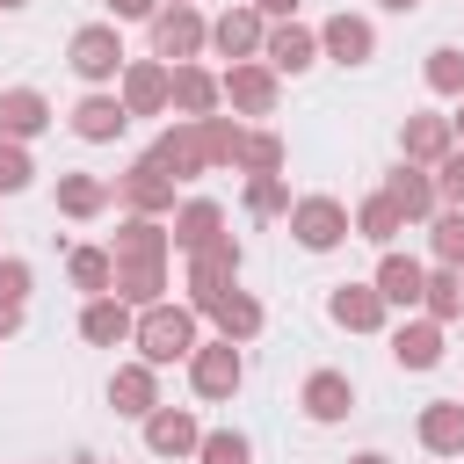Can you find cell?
Returning <instances> with one entry per match:
<instances>
[{"label": "cell", "instance_id": "9a60e30c", "mask_svg": "<svg viewBox=\"0 0 464 464\" xmlns=\"http://www.w3.org/2000/svg\"><path fill=\"white\" fill-rule=\"evenodd\" d=\"M109 406H116V413H130V420H152V413H160L152 362H130V370H116V377H109Z\"/></svg>", "mask_w": 464, "mask_h": 464}, {"label": "cell", "instance_id": "74e56055", "mask_svg": "<svg viewBox=\"0 0 464 464\" xmlns=\"http://www.w3.org/2000/svg\"><path fill=\"white\" fill-rule=\"evenodd\" d=\"M428 87H435V94H464V51H457V44L428 51Z\"/></svg>", "mask_w": 464, "mask_h": 464}, {"label": "cell", "instance_id": "8d00e7d4", "mask_svg": "<svg viewBox=\"0 0 464 464\" xmlns=\"http://www.w3.org/2000/svg\"><path fill=\"white\" fill-rule=\"evenodd\" d=\"M428 239H435V261H442V268H464V210H442V218L428 225Z\"/></svg>", "mask_w": 464, "mask_h": 464}, {"label": "cell", "instance_id": "83f0119b", "mask_svg": "<svg viewBox=\"0 0 464 464\" xmlns=\"http://www.w3.org/2000/svg\"><path fill=\"white\" fill-rule=\"evenodd\" d=\"M123 123H130V109H123L116 94H87V102L72 109V130H80L87 145H109V138H116Z\"/></svg>", "mask_w": 464, "mask_h": 464}, {"label": "cell", "instance_id": "7dc6e473", "mask_svg": "<svg viewBox=\"0 0 464 464\" xmlns=\"http://www.w3.org/2000/svg\"><path fill=\"white\" fill-rule=\"evenodd\" d=\"M384 7H392V14H413V7H420V0H384Z\"/></svg>", "mask_w": 464, "mask_h": 464}, {"label": "cell", "instance_id": "d6986e66", "mask_svg": "<svg viewBox=\"0 0 464 464\" xmlns=\"http://www.w3.org/2000/svg\"><path fill=\"white\" fill-rule=\"evenodd\" d=\"M218 232H225V210H218L210 196H188V203L174 210V246H181V254H203Z\"/></svg>", "mask_w": 464, "mask_h": 464}, {"label": "cell", "instance_id": "cb8c5ba5", "mask_svg": "<svg viewBox=\"0 0 464 464\" xmlns=\"http://www.w3.org/2000/svg\"><path fill=\"white\" fill-rule=\"evenodd\" d=\"M44 123H51V102H44L36 87H7V94H0V138L22 145V138H36Z\"/></svg>", "mask_w": 464, "mask_h": 464}, {"label": "cell", "instance_id": "ab89813d", "mask_svg": "<svg viewBox=\"0 0 464 464\" xmlns=\"http://www.w3.org/2000/svg\"><path fill=\"white\" fill-rule=\"evenodd\" d=\"M36 181V167H29V152L14 145V138H0V196H22Z\"/></svg>", "mask_w": 464, "mask_h": 464}, {"label": "cell", "instance_id": "f35d334b", "mask_svg": "<svg viewBox=\"0 0 464 464\" xmlns=\"http://www.w3.org/2000/svg\"><path fill=\"white\" fill-rule=\"evenodd\" d=\"M196 457H203V464H254V442H246L239 428H218V435H203Z\"/></svg>", "mask_w": 464, "mask_h": 464}, {"label": "cell", "instance_id": "f907efd6", "mask_svg": "<svg viewBox=\"0 0 464 464\" xmlns=\"http://www.w3.org/2000/svg\"><path fill=\"white\" fill-rule=\"evenodd\" d=\"M0 7H29V0H0Z\"/></svg>", "mask_w": 464, "mask_h": 464}, {"label": "cell", "instance_id": "4fadbf2b", "mask_svg": "<svg viewBox=\"0 0 464 464\" xmlns=\"http://www.w3.org/2000/svg\"><path fill=\"white\" fill-rule=\"evenodd\" d=\"M384 196L399 203V218L413 225V218H435V174H420L413 160H399L392 174H384Z\"/></svg>", "mask_w": 464, "mask_h": 464}, {"label": "cell", "instance_id": "30bf717a", "mask_svg": "<svg viewBox=\"0 0 464 464\" xmlns=\"http://www.w3.org/2000/svg\"><path fill=\"white\" fill-rule=\"evenodd\" d=\"M210 44H218L232 65H246V58L268 44V29H261V7H225V14L210 22Z\"/></svg>", "mask_w": 464, "mask_h": 464}, {"label": "cell", "instance_id": "e575fe53", "mask_svg": "<svg viewBox=\"0 0 464 464\" xmlns=\"http://www.w3.org/2000/svg\"><path fill=\"white\" fill-rule=\"evenodd\" d=\"M203 145H210V167H239V145H246V130H239L232 116H203Z\"/></svg>", "mask_w": 464, "mask_h": 464}, {"label": "cell", "instance_id": "6da1fadb", "mask_svg": "<svg viewBox=\"0 0 464 464\" xmlns=\"http://www.w3.org/2000/svg\"><path fill=\"white\" fill-rule=\"evenodd\" d=\"M138 348H145V362L152 370H167V362H188L203 341H196V312L188 304H145V319H138V334H130Z\"/></svg>", "mask_w": 464, "mask_h": 464}, {"label": "cell", "instance_id": "7a4b0ae2", "mask_svg": "<svg viewBox=\"0 0 464 464\" xmlns=\"http://www.w3.org/2000/svg\"><path fill=\"white\" fill-rule=\"evenodd\" d=\"M65 58H72V72L80 80H116L130 58H123V36H116V22H87V29H72V44H65Z\"/></svg>", "mask_w": 464, "mask_h": 464}, {"label": "cell", "instance_id": "7bdbcfd3", "mask_svg": "<svg viewBox=\"0 0 464 464\" xmlns=\"http://www.w3.org/2000/svg\"><path fill=\"white\" fill-rule=\"evenodd\" d=\"M0 297H29V261H14V254H0Z\"/></svg>", "mask_w": 464, "mask_h": 464}, {"label": "cell", "instance_id": "4dcf8cb0", "mask_svg": "<svg viewBox=\"0 0 464 464\" xmlns=\"http://www.w3.org/2000/svg\"><path fill=\"white\" fill-rule=\"evenodd\" d=\"M160 290H167V261H116V290H109V297H123V304H160Z\"/></svg>", "mask_w": 464, "mask_h": 464}, {"label": "cell", "instance_id": "ac0fdd59", "mask_svg": "<svg viewBox=\"0 0 464 464\" xmlns=\"http://www.w3.org/2000/svg\"><path fill=\"white\" fill-rule=\"evenodd\" d=\"M225 102H232V109H246V116H268V109H276V72H268V65H254V58H246V65H232V72H225Z\"/></svg>", "mask_w": 464, "mask_h": 464}, {"label": "cell", "instance_id": "ee69618b", "mask_svg": "<svg viewBox=\"0 0 464 464\" xmlns=\"http://www.w3.org/2000/svg\"><path fill=\"white\" fill-rule=\"evenodd\" d=\"M109 14H116V22H152L160 0H109Z\"/></svg>", "mask_w": 464, "mask_h": 464}, {"label": "cell", "instance_id": "f6af8a7d", "mask_svg": "<svg viewBox=\"0 0 464 464\" xmlns=\"http://www.w3.org/2000/svg\"><path fill=\"white\" fill-rule=\"evenodd\" d=\"M7 334H22V304H14V297H0V341H7Z\"/></svg>", "mask_w": 464, "mask_h": 464}, {"label": "cell", "instance_id": "f1b7e54d", "mask_svg": "<svg viewBox=\"0 0 464 464\" xmlns=\"http://www.w3.org/2000/svg\"><path fill=\"white\" fill-rule=\"evenodd\" d=\"M109 196H116V188H109L102 174H58V210H65V218H102Z\"/></svg>", "mask_w": 464, "mask_h": 464}, {"label": "cell", "instance_id": "8992f818", "mask_svg": "<svg viewBox=\"0 0 464 464\" xmlns=\"http://www.w3.org/2000/svg\"><path fill=\"white\" fill-rule=\"evenodd\" d=\"M116 196L130 203V218H160V210H174V174L145 152V160H130V167L116 174Z\"/></svg>", "mask_w": 464, "mask_h": 464}, {"label": "cell", "instance_id": "ba28073f", "mask_svg": "<svg viewBox=\"0 0 464 464\" xmlns=\"http://www.w3.org/2000/svg\"><path fill=\"white\" fill-rule=\"evenodd\" d=\"M123 109H130V116H160V109H174V65H160V58H130V65H123Z\"/></svg>", "mask_w": 464, "mask_h": 464}, {"label": "cell", "instance_id": "d6a6232c", "mask_svg": "<svg viewBox=\"0 0 464 464\" xmlns=\"http://www.w3.org/2000/svg\"><path fill=\"white\" fill-rule=\"evenodd\" d=\"M210 319H218L225 341H254V334H261V304H254L246 290H225V297L210 304Z\"/></svg>", "mask_w": 464, "mask_h": 464}, {"label": "cell", "instance_id": "3957f363", "mask_svg": "<svg viewBox=\"0 0 464 464\" xmlns=\"http://www.w3.org/2000/svg\"><path fill=\"white\" fill-rule=\"evenodd\" d=\"M232 276H239V239L232 232H218L203 254H188V297H196V312H210L232 290Z\"/></svg>", "mask_w": 464, "mask_h": 464}, {"label": "cell", "instance_id": "d590c367", "mask_svg": "<svg viewBox=\"0 0 464 464\" xmlns=\"http://www.w3.org/2000/svg\"><path fill=\"white\" fill-rule=\"evenodd\" d=\"M283 167V138L276 130H246V145H239V174H276Z\"/></svg>", "mask_w": 464, "mask_h": 464}, {"label": "cell", "instance_id": "681fc988", "mask_svg": "<svg viewBox=\"0 0 464 464\" xmlns=\"http://www.w3.org/2000/svg\"><path fill=\"white\" fill-rule=\"evenodd\" d=\"M450 130H457V138H464V109H457V116H450Z\"/></svg>", "mask_w": 464, "mask_h": 464}, {"label": "cell", "instance_id": "5b68a950", "mask_svg": "<svg viewBox=\"0 0 464 464\" xmlns=\"http://www.w3.org/2000/svg\"><path fill=\"white\" fill-rule=\"evenodd\" d=\"M290 232H297L304 254H334V246L348 239V210H341L334 196H297V203H290Z\"/></svg>", "mask_w": 464, "mask_h": 464}, {"label": "cell", "instance_id": "484cf974", "mask_svg": "<svg viewBox=\"0 0 464 464\" xmlns=\"http://www.w3.org/2000/svg\"><path fill=\"white\" fill-rule=\"evenodd\" d=\"M420 290H428V268L413 254H384L377 261V297L384 304H420Z\"/></svg>", "mask_w": 464, "mask_h": 464}, {"label": "cell", "instance_id": "c3c4849f", "mask_svg": "<svg viewBox=\"0 0 464 464\" xmlns=\"http://www.w3.org/2000/svg\"><path fill=\"white\" fill-rule=\"evenodd\" d=\"M348 464H392V457H377V450H362V457H348Z\"/></svg>", "mask_w": 464, "mask_h": 464}, {"label": "cell", "instance_id": "4316f807", "mask_svg": "<svg viewBox=\"0 0 464 464\" xmlns=\"http://www.w3.org/2000/svg\"><path fill=\"white\" fill-rule=\"evenodd\" d=\"M420 442H428L435 457H464V399H435V406L420 413Z\"/></svg>", "mask_w": 464, "mask_h": 464}, {"label": "cell", "instance_id": "b9f144b4", "mask_svg": "<svg viewBox=\"0 0 464 464\" xmlns=\"http://www.w3.org/2000/svg\"><path fill=\"white\" fill-rule=\"evenodd\" d=\"M435 196H442L450 210H464V152H450V160H442V174H435Z\"/></svg>", "mask_w": 464, "mask_h": 464}, {"label": "cell", "instance_id": "f546056e", "mask_svg": "<svg viewBox=\"0 0 464 464\" xmlns=\"http://www.w3.org/2000/svg\"><path fill=\"white\" fill-rule=\"evenodd\" d=\"M65 276H72V290H87V297H109V290H116V254H109V246H72Z\"/></svg>", "mask_w": 464, "mask_h": 464}, {"label": "cell", "instance_id": "9c48e42d", "mask_svg": "<svg viewBox=\"0 0 464 464\" xmlns=\"http://www.w3.org/2000/svg\"><path fill=\"white\" fill-rule=\"evenodd\" d=\"M152 160L174 174V181H196L203 167H210V145H203V123H174V130H160V145H152Z\"/></svg>", "mask_w": 464, "mask_h": 464}, {"label": "cell", "instance_id": "44dd1931", "mask_svg": "<svg viewBox=\"0 0 464 464\" xmlns=\"http://www.w3.org/2000/svg\"><path fill=\"white\" fill-rule=\"evenodd\" d=\"M392 362H399V370H435V362H442V326H435V319H406V326L392 334Z\"/></svg>", "mask_w": 464, "mask_h": 464}, {"label": "cell", "instance_id": "7c38bea8", "mask_svg": "<svg viewBox=\"0 0 464 464\" xmlns=\"http://www.w3.org/2000/svg\"><path fill=\"white\" fill-rule=\"evenodd\" d=\"M326 312H334V326H348V334H377V326H384L377 283H341V290L326 297Z\"/></svg>", "mask_w": 464, "mask_h": 464}, {"label": "cell", "instance_id": "277c9868", "mask_svg": "<svg viewBox=\"0 0 464 464\" xmlns=\"http://www.w3.org/2000/svg\"><path fill=\"white\" fill-rule=\"evenodd\" d=\"M203 44H210V22H203L196 7H160V14H152V58H160V65H188Z\"/></svg>", "mask_w": 464, "mask_h": 464}, {"label": "cell", "instance_id": "5bb4252c", "mask_svg": "<svg viewBox=\"0 0 464 464\" xmlns=\"http://www.w3.org/2000/svg\"><path fill=\"white\" fill-rule=\"evenodd\" d=\"M130 334H138V319H130L123 297H87V312H80V341L116 348V341H130Z\"/></svg>", "mask_w": 464, "mask_h": 464}, {"label": "cell", "instance_id": "60d3db41", "mask_svg": "<svg viewBox=\"0 0 464 464\" xmlns=\"http://www.w3.org/2000/svg\"><path fill=\"white\" fill-rule=\"evenodd\" d=\"M246 210H254V218H276V210H290L283 181H276V174H246Z\"/></svg>", "mask_w": 464, "mask_h": 464}, {"label": "cell", "instance_id": "7402d4cb", "mask_svg": "<svg viewBox=\"0 0 464 464\" xmlns=\"http://www.w3.org/2000/svg\"><path fill=\"white\" fill-rule=\"evenodd\" d=\"M297 406H304L312 420H341V413L355 406V384H348L341 370H312V377H304V392H297Z\"/></svg>", "mask_w": 464, "mask_h": 464}, {"label": "cell", "instance_id": "816d5d0a", "mask_svg": "<svg viewBox=\"0 0 464 464\" xmlns=\"http://www.w3.org/2000/svg\"><path fill=\"white\" fill-rule=\"evenodd\" d=\"M167 7H196V0H167Z\"/></svg>", "mask_w": 464, "mask_h": 464}, {"label": "cell", "instance_id": "2e32d148", "mask_svg": "<svg viewBox=\"0 0 464 464\" xmlns=\"http://www.w3.org/2000/svg\"><path fill=\"white\" fill-rule=\"evenodd\" d=\"M319 51H326V58H341V65H362V58L377 51V29H370L362 14H334V22L319 29Z\"/></svg>", "mask_w": 464, "mask_h": 464}, {"label": "cell", "instance_id": "e0dca14e", "mask_svg": "<svg viewBox=\"0 0 464 464\" xmlns=\"http://www.w3.org/2000/svg\"><path fill=\"white\" fill-rule=\"evenodd\" d=\"M261 58H268V72H304V65L319 58V36L297 29V22H276L268 44H261Z\"/></svg>", "mask_w": 464, "mask_h": 464}, {"label": "cell", "instance_id": "1f68e13d", "mask_svg": "<svg viewBox=\"0 0 464 464\" xmlns=\"http://www.w3.org/2000/svg\"><path fill=\"white\" fill-rule=\"evenodd\" d=\"M420 312H428L435 326L464 319V268H435V276H428V290H420Z\"/></svg>", "mask_w": 464, "mask_h": 464}, {"label": "cell", "instance_id": "ffe728a7", "mask_svg": "<svg viewBox=\"0 0 464 464\" xmlns=\"http://www.w3.org/2000/svg\"><path fill=\"white\" fill-rule=\"evenodd\" d=\"M167 246H174V232L160 225V218H123L116 225V261H167Z\"/></svg>", "mask_w": 464, "mask_h": 464}, {"label": "cell", "instance_id": "52a82bcc", "mask_svg": "<svg viewBox=\"0 0 464 464\" xmlns=\"http://www.w3.org/2000/svg\"><path fill=\"white\" fill-rule=\"evenodd\" d=\"M239 377H246V362H239V348L218 334V341H203L196 355H188V384H196V399H232L239 392Z\"/></svg>", "mask_w": 464, "mask_h": 464}, {"label": "cell", "instance_id": "d4e9b609", "mask_svg": "<svg viewBox=\"0 0 464 464\" xmlns=\"http://www.w3.org/2000/svg\"><path fill=\"white\" fill-rule=\"evenodd\" d=\"M218 94H225V80H210L203 65H174V109H181V123H203L218 109Z\"/></svg>", "mask_w": 464, "mask_h": 464}, {"label": "cell", "instance_id": "836d02e7", "mask_svg": "<svg viewBox=\"0 0 464 464\" xmlns=\"http://www.w3.org/2000/svg\"><path fill=\"white\" fill-rule=\"evenodd\" d=\"M399 225H406V218H399V203H392L384 188L355 210V232H362V239H377V246H392V239H399Z\"/></svg>", "mask_w": 464, "mask_h": 464}, {"label": "cell", "instance_id": "bcb514c9", "mask_svg": "<svg viewBox=\"0 0 464 464\" xmlns=\"http://www.w3.org/2000/svg\"><path fill=\"white\" fill-rule=\"evenodd\" d=\"M261 14H297V0H254Z\"/></svg>", "mask_w": 464, "mask_h": 464}, {"label": "cell", "instance_id": "8fae6325", "mask_svg": "<svg viewBox=\"0 0 464 464\" xmlns=\"http://www.w3.org/2000/svg\"><path fill=\"white\" fill-rule=\"evenodd\" d=\"M399 145H406V160H413V167H442V160L457 152V130H450V116H406Z\"/></svg>", "mask_w": 464, "mask_h": 464}, {"label": "cell", "instance_id": "603a6c76", "mask_svg": "<svg viewBox=\"0 0 464 464\" xmlns=\"http://www.w3.org/2000/svg\"><path fill=\"white\" fill-rule=\"evenodd\" d=\"M145 442H152L160 457H188V450H203V428H196V413H181V406H160V413L145 420Z\"/></svg>", "mask_w": 464, "mask_h": 464}]
</instances>
